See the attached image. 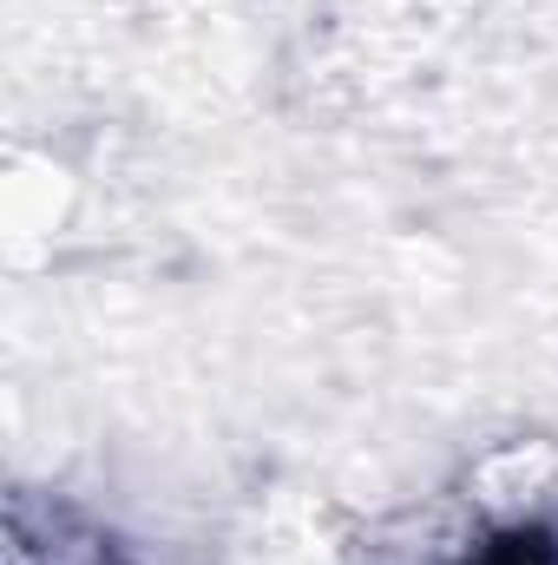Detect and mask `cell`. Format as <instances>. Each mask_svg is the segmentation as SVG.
I'll return each instance as SVG.
<instances>
[{"label": "cell", "instance_id": "cell-1", "mask_svg": "<svg viewBox=\"0 0 558 565\" xmlns=\"http://www.w3.org/2000/svg\"><path fill=\"white\" fill-rule=\"evenodd\" d=\"M7 565H144L112 526L86 520L66 500H40V493H13L7 500Z\"/></svg>", "mask_w": 558, "mask_h": 565}, {"label": "cell", "instance_id": "cell-2", "mask_svg": "<svg viewBox=\"0 0 558 565\" xmlns=\"http://www.w3.org/2000/svg\"><path fill=\"white\" fill-rule=\"evenodd\" d=\"M453 565H558V520L539 513H506L493 526H480Z\"/></svg>", "mask_w": 558, "mask_h": 565}]
</instances>
